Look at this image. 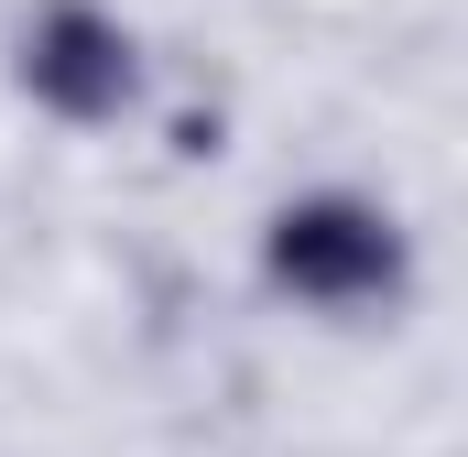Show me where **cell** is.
Returning a JSON list of instances; mask_svg holds the SVG:
<instances>
[{
	"mask_svg": "<svg viewBox=\"0 0 468 457\" xmlns=\"http://www.w3.org/2000/svg\"><path fill=\"white\" fill-rule=\"evenodd\" d=\"M261 261L305 305H381L403 283V228L381 218V207H359V197H305V207L272 218Z\"/></svg>",
	"mask_w": 468,
	"mask_h": 457,
	"instance_id": "cell-1",
	"label": "cell"
},
{
	"mask_svg": "<svg viewBox=\"0 0 468 457\" xmlns=\"http://www.w3.org/2000/svg\"><path fill=\"white\" fill-rule=\"evenodd\" d=\"M22 88L55 120H120L131 88H142V55H131V33H120L110 11L55 0V11H33V33H22Z\"/></svg>",
	"mask_w": 468,
	"mask_h": 457,
	"instance_id": "cell-2",
	"label": "cell"
}]
</instances>
